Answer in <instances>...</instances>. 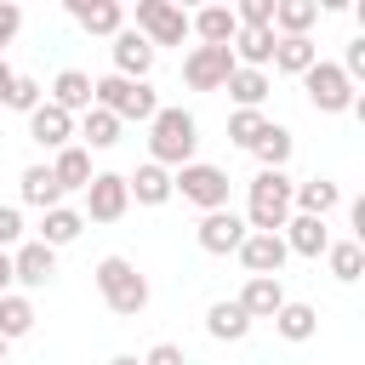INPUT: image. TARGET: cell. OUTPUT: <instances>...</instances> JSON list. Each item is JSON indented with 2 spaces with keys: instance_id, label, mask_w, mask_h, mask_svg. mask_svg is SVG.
I'll return each instance as SVG.
<instances>
[{
  "instance_id": "cell-1",
  "label": "cell",
  "mask_w": 365,
  "mask_h": 365,
  "mask_svg": "<svg viewBox=\"0 0 365 365\" xmlns=\"http://www.w3.org/2000/svg\"><path fill=\"white\" fill-rule=\"evenodd\" d=\"M194 148H200V120H194L182 103H177V108H160V114L148 120V160H154V165L177 171V165L194 160Z\"/></svg>"
},
{
  "instance_id": "cell-2",
  "label": "cell",
  "mask_w": 365,
  "mask_h": 365,
  "mask_svg": "<svg viewBox=\"0 0 365 365\" xmlns=\"http://www.w3.org/2000/svg\"><path fill=\"white\" fill-rule=\"evenodd\" d=\"M291 177L285 171H257L251 177V194H245V228L251 234H279L285 217H291Z\"/></svg>"
},
{
  "instance_id": "cell-3",
  "label": "cell",
  "mask_w": 365,
  "mask_h": 365,
  "mask_svg": "<svg viewBox=\"0 0 365 365\" xmlns=\"http://www.w3.org/2000/svg\"><path fill=\"white\" fill-rule=\"evenodd\" d=\"M97 297L108 302V314L137 319V314L148 308V279L137 274L131 257H103V262H97Z\"/></svg>"
},
{
  "instance_id": "cell-4",
  "label": "cell",
  "mask_w": 365,
  "mask_h": 365,
  "mask_svg": "<svg viewBox=\"0 0 365 365\" xmlns=\"http://www.w3.org/2000/svg\"><path fill=\"white\" fill-rule=\"evenodd\" d=\"M91 108H108V114L125 125V120H154V114H160V97H154L148 80L103 74V80H91Z\"/></svg>"
},
{
  "instance_id": "cell-5",
  "label": "cell",
  "mask_w": 365,
  "mask_h": 365,
  "mask_svg": "<svg viewBox=\"0 0 365 365\" xmlns=\"http://www.w3.org/2000/svg\"><path fill=\"white\" fill-rule=\"evenodd\" d=\"M171 194H182L188 205H200V217L205 211H228V171L211 165V160H188V165L171 171Z\"/></svg>"
},
{
  "instance_id": "cell-6",
  "label": "cell",
  "mask_w": 365,
  "mask_h": 365,
  "mask_svg": "<svg viewBox=\"0 0 365 365\" xmlns=\"http://www.w3.org/2000/svg\"><path fill=\"white\" fill-rule=\"evenodd\" d=\"M302 91H308L314 114H348V108H354V97H359V86H354L336 63H325V57L302 74Z\"/></svg>"
},
{
  "instance_id": "cell-7",
  "label": "cell",
  "mask_w": 365,
  "mask_h": 365,
  "mask_svg": "<svg viewBox=\"0 0 365 365\" xmlns=\"http://www.w3.org/2000/svg\"><path fill=\"white\" fill-rule=\"evenodd\" d=\"M137 34L160 51V46H182L188 40V11L171 0H137Z\"/></svg>"
},
{
  "instance_id": "cell-8",
  "label": "cell",
  "mask_w": 365,
  "mask_h": 365,
  "mask_svg": "<svg viewBox=\"0 0 365 365\" xmlns=\"http://www.w3.org/2000/svg\"><path fill=\"white\" fill-rule=\"evenodd\" d=\"M234 68H240V63H234L228 46H188V57H182V86H188V91H222Z\"/></svg>"
},
{
  "instance_id": "cell-9",
  "label": "cell",
  "mask_w": 365,
  "mask_h": 365,
  "mask_svg": "<svg viewBox=\"0 0 365 365\" xmlns=\"http://www.w3.org/2000/svg\"><path fill=\"white\" fill-rule=\"evenodd\" d=\"M131 211V194H125V177L120 171H97L91 182H86V222H120Z\"/></svg>"
},
{
  "instance_id": "cell-10",
  "label": "cell",
  "mask_w": 365,
  "mask_h": 365,
  "mask_svg": "<svg viewBox=\"0 0 365 365\" xmlns=\"http://www.w3.org/2000/svg\"><path fill=\"white\" fill-rule=\"evenodd\" d=\"M251 228H245V217L240 211H205L200 217V228H194V240H200V251L205 257H228V251H240V240H245Z\"/></svg>"
},
{
  "instance_id": "cell-11",
  "label": "cell",
  "mask_w": 365,
  "mask_h": 365,
  "mask_svg": "<svg viewBox=\"0 0 365 365\" xmlns=\"http://www.w3.org/2000/svg\"><path fill=\"white\" fill-rule=\"evenodd\" d=\"M51 279H57V251L40 245V240H23V245L11 251V285L40 291V285H51Z\"/></svg>"
},
{
  "instance_id": "cell-12",
  "label": "cell",
  "mask_w": 365,
  "mask_h": 365,
  "mask_svg": "<svg viewBox=\"0 0 365 365\" xmlns=\"http://www.w3.org/2000/svg\"><path fill=\"white\" fill-rule=\"evenodd\" d=\"M108 51H114V74H120V80H148V68H154V57H160L137 29H120Z\"/></svg>"
},
{
  "instance_id": "cell-13",
  "label": "cell",
  "mask_w": 365,
  "mask_h": 365,
  "mask_svg": "<svg viewBox=\"0 0 365 365\" xmlns=\"http://www.w3.org/2000/svg\"><path fill=\"white\" fill-rule=\"evenodd\" d=\"M240 262H245V274H268V279H279V268H285V240L279 234H245L240 240V251H234Z\"/></svg>"
},
{
  "instance_id": "cell-14",
  "label": "cell",
  "mask_w": 365,
  "mask_h": 365,
  "mask_svg": "<svg viewBox=\"0 0 365 365\" xmlns=\"http://www.w3.org/2000/svg\"><path fill=\"white\" fill-rule=\"evenodd\" d=\"M240 308H245V319L257 325V319H274L279 308H285V285L279 279H268V274H245V285H240V297H234Z\"/></svg>"
},
{
  "instance_id": "cell-15",
  "label": "cell",
  "mask_w": 365,
  "mask_h": 365,
  "mask_svg": "<svg viewBox=\"0 0 365 365\" xmlns=\"http://www.w3.org/2000/svg\"><path fill=\"white\" fill-rule=\"evenodd\" d=\"M279 240H285V251H291V257H314V262H319V257H325V245H331V228H325L319 217H297V211H291V217H285V228H279Z\"/></svg>"
},
{
  "instance_id": "cell-16",
  "label": "cell",
  "mask_w": 365,
  "mask_h": 365,
  "mask_svg": "<svg viewBox=\"0 0 365 365\" xmlns=\"http://www.w3.org/2000/svg\"><path fill=\"white\" fill-rule=\"evenodd\" d=\"M68 17L86 29V34H120L125 29V6L120 0H68Z\"/></svg>"
},
{
  "instance_id": "cell-17",
  "label": "cell",
  "mask_w": 365,
  "mask_h": 365,
  "mask_svg": "<svg viewBox=\"0 0 365 365\" xmlns=\"http://www.w3.org/2000/svg\"><path fill=\"white\" fill-rule=\"evenodd\" d=\"M336 205H342V188H336L331 177H308V182L291 188V211H297V217H319V222H325Z\"/></svg>"
},
{
  "instance_id": "cell-18",
  "label": "cell",
  "mask_w": 365,
  "mask_h": 365,
  "mask_svg": "<svg viewBox=\"0 0 365 365\" xmlns=\"http://www.w3.org/2000/svg\"><path fill=\"white\" fill-rule=\"evenodd\" d=\"M188 34H194L200 46H228V40L240 34L234 6H200V11H188Z\"/></svg>"
},
{
  "instance_id": "cell-19",
  "label": "cell",
  "mask_w": 365,
  "mask_h": 365,
  "mask_svg": "<svg viewBox=\"0 0 365 365\" xmlns=\"http://www.w3.org/2000/svg\"><path fill=\"white\" fill-rule=\"evenodd\" d=\"M29 137L40 143V148H68L74 143V114H63V108H51V103H40L34 114H29Z\"/></svg>"
},
{
  "instance_id": "cell-20",
  "label": "cell",
  "mask_w": 365,
  "mask_h": 365,
  "mask_svg": "<svg viewBox=\"0 0 365 365\" xmlns=\"http://www.w3.org/2000/svg\"><path fill=\"white\" fill-rule=\"evenodd\" d=\"M80 234H86V217H80L74 205H51V211H40V228H34V240H40V245L63 251V245H74Z\"/></svg>"
},
{
  "instance_id": "cell-21",
  "label": "cell",
  "mask_w": 365,
  "mask_h": 365,
  "mask_svg": "<svg viewBox=\"0 0 365 365\" xmlns=\"http://www.w3.org/2000/svg\"><path fill=\"white\" fill-rule=\"evenodd\" d=\"M46 103L80 120V114L91 108V74H86V68H63V74L51 80V97H46Z\"/></svg>"
},
{
  "instance_id": "cell-22",
  "label": "cell",
  "mask_w": 365,
  "mask_h": 365,
  "mask_svg": "<svg viewBox=\"0 0 365 365\" xmlns=\"http://www.w3.org/2000/svg\"><path fill=\"white\" fill-rule=\"evenodd\" d=\"M51 177H57V188H63V194H86V182H91L97 171H91V154H86L80 143H68V148H57V154H51Z\"/></svg>"
},
{
  "instance_id": "cell-23",
  "label": "cell",
  "mask_w": 365,
  "mask_h": 365,
  "mask_svg": "<svg viewBox=\"0 0 365 365\" xmlns=\"http://www.w3.org/2000/svg\"><path fill=\"white\" fill-rule=\"evenodd\" d=\"M120 131H125V125H120L108 108H86V114L74 120V137H80V148H86V154H91V148H97V154H103V148H114V143H120Z\"/></svg>"
},
{
  "instance_id": "cell-24",
  "label": "cell",
  "mask_w": 365,
  "mask_h": 365,
  "mask_svg": "<svg viewBox=\"0 0 365 365\" xmlns=\"http://www.w3.org/2000/svg\"><path fill=\"white\" fill-rule=\"evenodd\" d=\"M125 194H131L137 205H165V200H171V171L154 165V160H143V165L125 177Z\"/></svg>"
},
{
  "instance_id": "cell-25",
  "label": "cell",
  "mask_w": 365,
  "mask_h": 365,
  "mask_svg": "<svg viewBox=\"0 0 365 365\" xmlns=\"http://www.w3.org/2000/svg\"><path fill=\"white\" fill-rule=\"evenodd\" d=\"M205 331H211L217 342H245V336H251V319H245V308H240L234 297H217V302L205 308Z\"/></svg>"
},
{
  "instance_id": "cell-26",
  "label": "cell",
  "mask_w": 365,
  "mask_h": 365,
  "mask_svg": "<svg viewBox=\"0 0 365 365\" xmlns=\"http://www.w3.org/2000/svg\"><path fill=\"white\" fill-rule=\"evenodd\" d=\"M274 29H240L234 40H228V51H234V63L240 68H268L274 63Z\"/></svg>"
},
{
  "instance_id": "cell-27",
  "label": "cell",
  "mask_w": 365,
  "mask_h": 365,
  "mask_svg": "<svg viewBox=\"0 0 365 365\" xmlns=\"http://www.w3.org/2000/svg\"><path fill=\"white\" fill-rule=\"evenodd\" d=\"M314 63H319V46H314L308 34H279V40H274V68H279V74H297V80H302Z\"/></svg>"
},
{
  "instance_id": "cell-28",
  "label": "cell",
  "mask_w": 365,
  "mask_h": 365,
  "mask_svg": "<svg viewBox=\"0 0 365 365\" xmlns=\"http://www.w3.org/2000/svg\"><path fill=\"white\" fill-rule=\"evenodd\" d=\"M17 194H23V205H34V211H51V205H63V188H57L51 165H23V177H17Z\"/></svg>"
},
{
  "instance_id": "cell-29",
  "label": "cell",
  "mask_w": 365,
  "mask_h": 365,
  "mask_svg": "<svg viewBox=\"0 0 365 365\" xmlns=\"http://www.w3.org/2000/svg\"><path fill=\"white\" fill-rule=\"evenodd\" d=\"M222 91L234 97V108H262L268 91H274V80H268V68H234Z\"/></svg>"
},
{
  "instance_id": "cell-30",
  "label": "cell",
  "mask_w": 365,
  "mask_h": 365,
  "mask_svg": "<svg viewBox=\"0 0 365 365\" xmlns=\"http://www.w3.org/2000/svg\"><path fill=\"white\" fill-rule=\"evenodd\" d=\"M291 148H297V137H291L279 120H268V125H262V137L251 143V154H257V165H262V171H285Z\"/></svg>"
},
{
  "instance_id": "cell-31",
  "label": "cell",
  "mask_w": 365,
  "mask_h": 365,
  "mask_svg": "<svg viewBox=\"0 0 365 365\" xmlns=\"http://www.w3.org/2000/svg\"><path fill=\"white\" fill-rule=\"evenodd\" d=\"M274 331H279L285 342H308V336H319V308H314V302H291V297H285V308L274 314Z\"/></svg>"
},
{
  "instance_id": "cell-32",
  "label": "cell",
  "mask_w": 365,
  "mask_h": 365,
  "mask_svg": "<svg viewBox=\"0 0 365 365\" xmlns=\"http://www.w3.org/2000/svg\"><path fill=\"white\" fill-rule=\"evenodd\" d=\"M325 268H331V279L354 285V279L365 274V245H359V240H331V245H325Z\"/></svg>"
},
{
  "instance_id": "cell-33",
  "label": "cell",
  "mask_w": 365,
  "mask_h": 365,
  "mask_svg": "<svg viewBox=\"0 0 365 365\" xmlns=\"http://www.w3.org/2000/svg\"><path fill=\"white\" fill-rule=\"evenodd\" d=\"M319 23V0H274V34H308Z\"/></svg>"
},
{
  "instance_id": "cell-34",
  "label": "cell",
  "mask_w": 365,
  "mask_h": 365,
  "mask_svg": "<svg viewBox=\"0 0 365 365\" xmlns=\"http://www.w3.org/2000/svg\"><path fill=\"white\" fill-rule=\"evenodd\" d=\"M29 331H34V302H29L23 291H6V297H0V336L17 342V336H29Z\"/></svg>"
},
{
  "instance_id": "cell-35",
  "label": "cell",
  "mask_w": 365,
  "mask_h": 365,
  "mask_svg": "<svg viewBox=\"0 0 365 365\" xmlns=\"http://www.w3.org/2000/svg\"><path fill=\"white\" fill-rule=\"evenodd\" d=\"M262 125H268L262 108H234V114H228V143H234V148H251V143L262 137Z\"/></svg>"
},
{
  "instance_id": "cell-36",
  "label": "cell",
  "mask_w": 365,
  "mask_h": 365,
  "mask_svg": "<svg viewBox=\"0 0 365 365\" xmlns=\"http://www.w3.org/2000/svg\"><path fill=\"white\" fill-rule=\"evenodd\" d=\"M40 103H46V86H40V80H29V74H17V86H11L6 108H17V114H34Z\"/></svg>"
},
{
  "instance_id": "cell-37",
  "label": "cell",
  "mask_w": 365,
  "mask_h": 365,
  "mask_svg": "<svg viewBox=\"0 0 365 365\" xmlns=\"http://www.w3.org/2000/svg\"><path fill=\"white\" fill-rule=\"evenodd\" d=\"M17 245H23V211L0 205V251H17Z\"/></svg>"
},
{
  "instance_id": "cell-38",
  "label": "cell",
  "mask_w": 365,
  "mask_h": 365,
  "mask_svg": "<svg viewBox=\"0 0 365 365\" xmlns=\"http://www.w3.org/2000/svg\"><path fill=\"white\" fill-rule=\"evenodd\" d=\"M336 68H342L354 86L365 80V34H359V40H348V51H342V63H336Z\"/></svg>"
},
{
  "instance_id": "cell-39",
  "label": "cell",
  "mask_w": 365,
  "mask_h": 365,
  "mask_svg": "<svg viewBox=\"0 0 365 365\" xmlns=\"http://www.w3.org/2000/svg\"><path fill=\"white\" fill-rule=\"evenodd\" d=\"M17 29H23V6H11V0H0V57H6V46L17 40Z\"/></svg>"
},
{
  "instance_id": "cell-40",
  "label": "cell",
  "mask_w": 365,
  "mask_h": 365,
  "mask_svg": "<svg viewBox=\"0 0 365 365\" xmlns=\"http://www.w3.org/2000/svg\"><path fill=\"white\" fill-rule=\"evenodd\" d=\"M143 365H188V354H182L177 342H154V348L143 354Z\"/></svg>"
},
{
  "instance_id": "cell-41",
  "label": "cell",
  "mask_w": 365,
  "mask_h": 365,
  "mask_svg": "<svg viewBox=\"0 0 365 365\" xmlns=\"http://www.w3.org/2000/svg\"><path fill=\"white\" fill-rule=\"evenodd\" d=\"M11 86H17V68L0 57V108H6V97H11Z\"/></svg>"
},
{
  "instance_id": "cell-42",
  "label": "cell",
  "mask_w": 365,
  "mask_h": 365,
  "mask_svg": "<svg viewBox=\"0 0 365 365\" xmlns=\"http://www.w3.org/2000/svg\"><path fill=\"white\" fill-rule=\"evenodd\" d=\"M11 291V251H0V297Z\"/></svg>"
},
{
  "instance_id": "cell-43",
  "label": "cell",
  "mask_w": 365,
  "mask_h": 365,
  "mask_svg": "<svg viewBox=\"0 0 365 365\" xmlns=\"http://www.w3.org/2000/svg\"><path fill=\"white\" fill-rule=\"evenodd\" d=\"M108 365H143V359H137V354H114Z\"/></svg>"
},
{
  "instance_id": "cell-44",
  "label": "cell",
  "mask_w": 365,
  "mask_h": 365,
  "mask_svg": "<svg viewBox=\"0 0 365 365\" xmlns=\"http://www.w3.org/2000/svg\"><path fill=\"white\" fill-rule=\"evenodd\" d=\"M6 348H11V342H6V336H0V365H6Z\"/></svg>"
}]
</instances>
